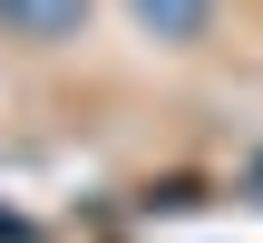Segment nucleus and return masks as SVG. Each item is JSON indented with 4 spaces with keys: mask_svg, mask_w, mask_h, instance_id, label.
Instances as JSON below:
<instances>
[{
    "mask_svg": "<svg viewBox=\"0 0 263 243\" xmlns=\"http://www.w3.org/2000/svg\"><path fill=\"white\" fill-rule=\"evenodd\" d=\"M137 19H146L156 39H205V19H215V0H137Z\"/></svg>",
    "mask_w": 263,
    "mask_h": 243,
    "instance_id": "nucleus-2",
    "label": "nucleus"
},
{
    "mask_svg": "<svg viewBox=\"0 0 263 243\" xmlns=\"http://www.w3.org/2000/svg\"><path fill=\"white\" fill-rule=\"evenodd\" d=\"M88 19V0H0V29H20V39H68Z\"/></svg>",
    "mask_w": 263,
    "mask_h": 243,
    "instance_id": "nucleus-1",
    "label": "nucleus"
}]
</instances>
